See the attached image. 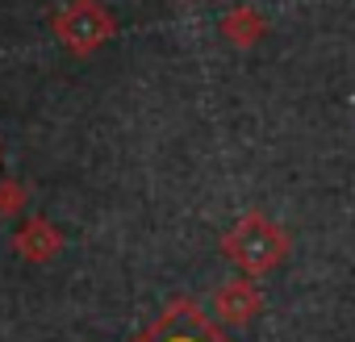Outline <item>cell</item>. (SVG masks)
Returning <instances> with one entry per match:
<instances>
[{"instance_id":"obj_1","label":"cell","mask_w":355,"mask_h":342,"mask_svg":"<svg viewBox=\"0 0 355 342\" xmlns=\"http://www.w3.org/2000/svg\"><path fill=\"white\" fill-rule=\"evenodd\" d=\"M222 251H226V259H230L239 271H247V276H268V271H276V267L284 263L288 238H284V230H280L272 217H263V213H243V217L230 226V234L222 238Z\"/></svg>"},{"instance_id":"obj_2","label":"cell","mask_w":355,"mask_h":342,"mask_svg":"<svg viewBox=\"0 0 355 342\" xmlns=\"http://www.w3.org/2000/svg\"><path fill=\"white\" fill-rule=\"evenodd\" d=\"M263 309V296L251 280H234V284H222L218 296H214V313L226 321V325H247L255 321V313Z\"/></svg>"},{"instance_id":"obj_3","label":"cell","mask_w":355,"mask_h":342,"mask_svg":"<svg viewBox=\"0 0 355 342\" xmlns=\"http://www.w3.org/2000/svg\"><path fill=\"white\" fill-rule=\"evenodd\" d=\"M222 34H226V42H234V46H255L263 34H268V21L251 9V5H239V9H230L226 17H222Z\"/></svg>"}]
</instances>
